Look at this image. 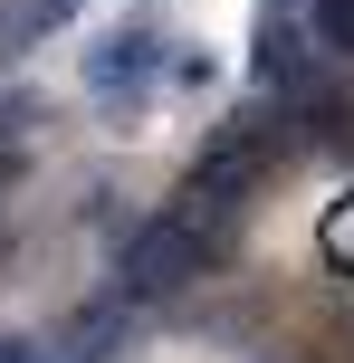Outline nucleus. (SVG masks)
<instances>
[{"instance_id":"nucleus-1","label":"nucleus","mask_w":354,"mask_h":363,"mask_svg":"<svg viewBox=\"0 0 354 363\" xmlns=\"http://www.w3.org/2000/svg\"><path fill=\"white\" fill-rule=\"evenodd\" d=\"M287 144H297V134H287V115H230V125L192 153V201H182V211L230 220V211H240V201L268 182V163H278Z\"/></svg>"},{"instance_id":"nucleus-9","label":"nucleus","mask_w":354,"mask_h":363,"mask_svg":"<svg viewBox=\"0 0 354 363\" xmlns=\"http://www.w3.org/2000/svg\"><path fill=\"white\" fill-rule=\"evenodd\" d=\"M268 10H287V0H268Z\"/></svg>"},{"instance_id":"nucleus-3","label":"nucleus","mask_w":354,"mask_h":363,"mask_svg":"<svg viewBox=\"0 0 354 363\" xmlns=\"http://www.w3.org/2000/svg\"><path fill=\"white\" fill-rule=\"evenodd\" d=\"M201 258H211V220L201 211H153L144 230L125 239V268H115V296H172V287H192L201 277Z\"/></svg>"},{"instance_id":"nucleus-4","label":"nucleus","mask_w":354,"mask_h":363,"mask_svg":"<svg viewBox=\"0 0 354 363\" xmlns=\"http://www.w3.org/2000/svg\"><path fill=\"white\" fill-rule=\"evenodd\" d=\"M306 19H287V10H259V48H249V77H259L268 96H297L306 86Z\"/></svg>"},{"instance_id":"nucleus-2","label":"nucleus","mask_w":354,"mask_h":363,"mask_svg":"<svg viewBox=\"0 0 354 363\" xmlns=\"http://www.w3.org/2000/svg\"><path fill=\"white\" fill-rule=\"evenodd\" d=\"M77 77H87V96L115 115V125H125V115H134V106H144V96L172 77V38L153 29V19H125V29L87 38V67H77Z\"/></svg>"},{"instance_id":"nucleus-5","label":"nucleus","mask_w":354,"mask_h":363,"mask_svg":"<svg viewBox=\"0 0 354 363\" xmlns=\"http://www.w3.org/2000/svg\"><path fill=\"white\" fill-rule=\"evenodd\" d=\"M77 10H87V0H10V10H0V48H29V38L67 29Z\"/></svg>"},{"instance_id":"nucleus-8","label":"nucleus","mask_w":354,"mask_h":363,"mask_svg":"<svg viewBox=\"0 0 354 363\" xmlns=\"http://www.w3.org/2000/svg\"><path fill=\"white\" fill-rule=\"evenodd\" d=\"M0 363H38V345H19V335H0Z\"/></svg>"},{"instance_id":"nucleus-6","label":"nucleus","mask_w":354,"mask_h":363,"mask_svg":"<svg viewBox=\"0 0 354 363\" xmlns=\"http://www.w3.org/2000/svg\"><path fill=\"white\" fill-rule=\"evenodd\" d=\"M306 38L326 57H354V0H306Z\"/></svg>"},{"instance_id":"nucleus-7","label":"nucleus","mask_w":354,"mask_h":363,"mask_svg":"<svg viewBox=\"0 0 354 363\" xmlns=\"http://www.w3.org/2000/svg\"><path fill=\"white\" fill-rule=\"evenodd\" d=\"M316 249H326V268H345V277H354V201H336V211L316 220Z\"/></svg>"}]
</instances>
